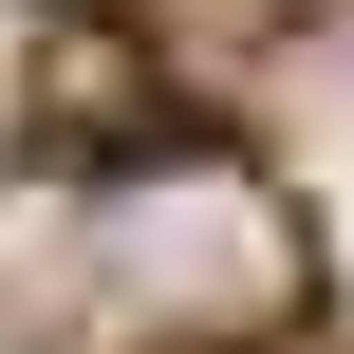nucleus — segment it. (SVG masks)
<instances>
[{"instance_id": "1", "label": "nucleus", "mask_w": 354, "mask_h": 354, "mask_svg": "<svg viewBox=\"0 0 354 354\" xmlns=\"http://www.w3.org/2000/svg\"><path fill=\"white\" fill-rule=\"evenodd\" d=\"M93 317H112V336H224V354H261L299 317V224H280L224 149L112 168V187H93Z\"/></svg>"}]
</instances>
